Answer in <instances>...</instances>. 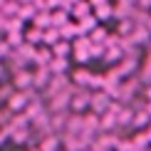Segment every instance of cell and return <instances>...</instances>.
Instances as JSON below:
<instances>
[{"label":"cell","mask_w":151,"mask_h":151,"mask_svg":"<svg viewBox=\"0 0 151 151\" xmlns=\"http://www.w3.org/2000/svg\"><path fill=\"white\" fill-rule=\"evenodd\" d=\"M52 50V57H60V60H67V55L72 52V42H67V40H60L55 47H50Z\"/></svg>","instance_id":"12"},{"label":"cell","mask_w":151,"mask_h":151,"mask_svg":"<svg viewBox=\"0 0 151 151\" xmlns=\"http://www.w3.org/2000/svg\"><path fill=\"white\" fill-rule=\"evenodd\" d=\"M70 37H72V42H74V37H79L77 25H74V22H67V25H62V27H60V40H67V42H70Z\"/></svg>","instance_id":"16"},{"label":"cell","mask_w":151,"mask_h":151,"mask_svg":"<svg viewBox=\"0 0 151 151\" xmlns=\"http://www.w3.org/2000/svg\"><path fill=\"white\" fill-rule=\"evenodd\" d=\"M136 67H139V60H134V57H124V60H122V62H119V65L114 67V72H116L119 77L124 79V77H129V74L134 72Z\"/></svg>","instance_id":"7"},{"label":"cell","mask_w":151,"mask_h":151,"mask_svg":"<svg viewBox=\"0 0 151 151\" xmlns=\"http://www.w3.org/2000/svg\"><path fill=\"white\" fill-rule=\"evenodd\" d=\"M32 25L40 27V30H50L52 27V12H37L32 17Z\"/></svg>","instance_id":"13"},{"label":"cell","mask_w":151,"mask_h":151,"mask_svg":"<svg viewBox=\"0 0 151 151\" xmlns=\"http://www.w3.org/2000/svg\"><path fill=\"white\" fill-rule=\"evenodd\" d=\"M17 3H20V5H27V3H32V0H17Z\"/></svg>","instance_id":"28"},{"label":"cell","mask_w":151,"mask_h":151,"mask_svg":"<svg viewBox=\"0 0 151 151\" xmlns=\"http://www.w3.org/2000/svg\"><path fill=\"white\" fill-rule=\"evenodd\" d=\"M12 87H15L17 92H30V89H35V87H32V72H30V70L15 72V74H12Z\"/></svg>","instance_id":"4"},{"label":"cell","mask_w":151,"mask_h":151,"mask_svg":"<svg viewBox=\"0 0 151 151\" xmlns=\"http://www.w3.org/2000/svg\"><path fill=\"white\" fill-rule=\"evenodd\" d=\"M37 149H40V151H60L62 149V136L50 134V136H45V139L37 144Z\"/></svg>","instance_id":"8"},{"label":"cell","mask_w":151,"mask_h":151,"mask_svg":"<svg viewBox=\"0 0 151 151\" xmlns=\"http://www.w3.org/2000/svg\"><path fill=\"white\" fill-rule=\"evenodd\" d=\"M72 82H74V84H79V87H87V89H89L92 72L87 70V67H79V70H74V72H72Z\"/></svg>","instance_id":"9"},{"label":"cell","mask_w":151,"mask_h":151,"mask_svg":"<svg viewBox=\"0 0 151 151\" xmlns=\"http://www.w3.org/2000/svg\"><path fill=\"white\" fill-rule=\"evenodd\" d=\"M116 127H119L116 116H114V114H109V111H106V114L102 116V131H106V134H114V131H116Z\"/></svg>","instance_id":"18"},{"label":"cell","mask_w":151,"mask_h":151,"mask_svg":"<svg viewBox=\"0 0 151 151\" xmlns=\"http://www.w3.org/2000/svg\"><path fill=\"white\" fill-rule=\"evenodd\" d=\"M27 102H30L27 92H15V94L8 99V102H5V106H8L12 114H25V109H27Z\"/></svg>","instance_id":"3"},{"label":"cell","mask_w":151,"mask_h":151,"mask_svg":"<svg viewBox=\"0 0 151 151\" xmlns=\"http://www.w3.org/2000/svg\"><path fill=\"white\" fill-rule=\"evenodd\" d=\"M65 134H70V136H84V116H82V114H70V116H67Z\"/></svg>","instance_id":"5"},{"label":"cell","mask_w":151,"mask_h":151,"mask_svg":"<svg viewBox=\"0 0 151 151\" xmlns=\"http://www.w3.org/2000/svg\"><path fill=\"white\" fill-rule=\"evenodd\" d=\"M151 124V116H149V111L146 109H139V111H134V124L131 127H136V129H144V127H149Z\"/></svg>","instance_id":"17"},{"label":"cell","mask_w":151,"mask_h":151,"mask_svg":"<svg viewBox=\"0 0 151 151\" xmlns=\"http://www.w3.org/2000/svg\"><path fill=\"white\" fill-rule=\"evenodd\" d=\"M35 15H37V10H35L32 3L20 5V10H17V17H20V20H25V17H35Z\"/></svg>","instance_id":"22"},{"label":"cell","mask_w":151,"mask_h":151,"mask_svg":"<svg viewBox=\"0 0 151 151\" xmlns=\"http://www.w3.org/2000/svg\"><path fill=\"white\" fill-rule=\"evenodd\" d=\"M104 52H106L104 45H92V47H89V55H92V57H104Z\"/></svg>","instance_id":"23"},{"label":"cell","mask_w":151,"mask_h":151,"mask_svg":"<svg viewBox=\"0 0 151 151\" xmlns=\"http://www.w3.org/2000/svg\"><path fill=\"white\" fill-rule=\"evenodd\" d=\"M70 15H72V17H77V20H84V17H89V15H92V5H89V0H82V3H77V5L70 10Z\"/></svg>","instance_id":"10"},{"label":"cell","mask_w":151,"mask_h":151,"mask_svg":"<svg viewBox=\"0 0 151 151\" xmlns=\"http://www.w3.org/2000/svg\"><path fill=\"white\" fill-rule=\"evenodd\" d=\"M89 99H92V92L87 89V87H74L72 99H70V111L72 114H82V111L89 106Z\"/></svg>","instance_id":"1"},{"label":"cell","mask_w":151,"mask_h":151,"mask_svg":"<svg viewBox=\"0 0 151 151\" xmlns=\"http://www.w3.org/2000/svg\"><path fill=\"white\" fill-rule=\"evenodd\" d=\"M47 70L52 72V77H62L67 70H70V65H67V60H60V57H52V62L47 65Z\"/></svg>","instance_id":"11"},{"label":"cell","mask_w":151,"mask_h":151,"mask_svg":"<svg viewBox=\"0 0 151 151\" xmlns=\"http://www.w3.org/2000/svg\"><path fill=\"white\" fill-rule=\"evenodd\" d=\"M42 37H45V30H40V27H30V30H25V42L27 45H32V42H40L42 45Z\"/></svg>","instance_id":"15"},{"label":"cell","mask_w":151,"mask_h":151,"mask_svg":"<svg viewBox=\"0 0 151 151\" xmlns=\"http://www.w3.org/2000/svg\"><path fill=\"white\" fill-rule=\"evenodd\" d=\"M0 40H3V32H0Z\"/></svg>","instance_id":"32"},{"label":"cell","mask_w":151,"mask_h":151,"mask_svg":"<svg viewBox=\"0 0 151 151\" xmlns=\"http://www.w3.org/2000/svg\"><path fill=\"white\" fill-rule=\"evenodd\" d=\"M77 3H82V0H67V8L72 10V8H74V5H77Z\"/></svg>","instance_id":"26"},{"label":"cell","mask_w":151,"mask_h":151,"mask_svg":"<svg viewBox=\"0 0 151 151\" xmlns=\"http://www.w3.org/2000/svg\"><path fill=\"white\" fill-rule=\"evenodd\" d=\"M146 136H149V141H151V124L146 127Z\"/></svg>","instance_id":"27"},{"label":"cell","mask_w":151,"mask_h":151,"mask_svg":"<svg viewBox=\"0 0 151 151\" xmlns=\"http://www.w3.org/2000/svg\"><path fill=\"white\" fill-rule=\"evenodd\" d=\"M106 37H109V32H106V30L102 27V25H99L97 30H92V32H89V40H92V45H104V42H106Z\"/></svg>","instance_id":"21"},{"label":"cell","mask_w":151,"mask_h":151,"mask_svg":"<svg viewBox=\"0 0 151 151\" xmlns=\"http://www.w3.org/2000/svg\"><path fill=\"white\" fill-rule=\"evenodd\" d=\"M149 32H151V15H149Z\"/></svg>","instance_id":"29"},{"label":"cell","mask_w":151,"mask_h":151,"mask_svg":"<svg viewBox=\"0 0 151 151\" xmlns=\"http://www.w3.org/2000/svg\"><path fill=\"white\" fill-rule=\"evenodd\" d=\"M149 151H151V149H149Z\"/></svg>","instance_id":"33"},{"label":"cell","mask_w":151,"mask_h":151,"mask_svg":"<svg viewBox=\"0 0 151 151\" xmlns=\"http://www.w3.org/2000/svg\"><path fill=\"white\" fill-rule=\"evenodd\" d=\"M3 72H5V70H3V65H0V77H3Z\"/></svg>","instance_id":"30"},{"label":"cell","mask_w":151,"mask_h":151,"mask_svg":"<svg viewBox=\"0 0 151 151\" xmlns=\"http://www.w3.org/2000/svg\"><path fill=\"white\" fill-rule=\"evenodd\" d=\"M8 55H12V47L5 40H0V57H8Z\"/></svg>","instance_id":"24"},{"label":"cell","mask_w":151,"mask_h":151,"mask_svg":"<svg viewBox=\"0 0 151 151\" xmlns=\"http://www.w3.org/2000/svg\"><path fill=\"white\" fill-rule=\"evenodd\" d=\"M99 27V20L94 15H89V17H84V20H79V25H77V32L79 35H84V32H92V30H97Z\"/></svg>","instance_id":"14"},{"label":"cell","mask_w":151,"mask_h":151,"mask_svg":"<svg viewBox=\"0 0 151 151\" xmlns=\"http://www.w3.org/2000/svg\"><path fill=\"white\" fill-rule=\"evenodd\" d=\"M94 17H97V20H106V17H114V8H111L109 3L97 5V8H94Z\"/></svg>","instance_id":"20"},{"label":"cell","mask_w":151,"mask_h":151,"mask_svg":"<svg viewBox=\"0 0 151 151\" xmlns=\"http://www.w3.org/2000/svg\"><path fill=\"white\" fill-rule=\"evenodd\" d=\"M30 151H40V149H30Z\"/></svg>","instance_id":"31"},{"label":"cell","mask_w":151,"mask_h":151,"mask_svg":"<svg viewBox=\"0 0 151 151\" xmlns=\"http://www.w3.org/2000/svg\"><path fill=\"white\" fill-rule=\"evenodd\" d=\"M70 17H72V15H70L67 10H55V12H52V27H57V30H60L62 25L70 22Z\"/></svg>","instance_id":"19"},{"label":"cell","mask_w":151,"mask_h":151,"mask_svg":"<svg viewBox=\"0 0 151 151\" xmlns=\"http://www.w3.org/2000/svg\"><path fill=\"white\" fill-rule=\"evenodd\" d=\"M111 106V97L106 92H92V99H89V109L94 111L97 116H104Z\"/></svg>","instance_id":"2"},{"label":"cell","mask_w":151,"mask_h":151,"mask_svg":"<svg viewBox=\"0 0 151 151\" xmlns=\"http://www.w3.org/2000/svg\"><path fill=\"white\" fill-rule=\"evenodd\" d=\"M8 139H10L8 129H0V146H3V141H8Z\"/></svg>","instance_id":"25"},{"label":"cell","mask_w":151,"mask_h":151,"mask_svg":"<svg viewBox=\"0 0 151 151\" xmlns=\"http://www.w3.org/2000/svg\"><path fill=\"white\" fill-rule=\"evenodd\" d=\"M50 79H52V72L47 67H35V72H32V87L35 89H45L50 84Z\"/></svg>","instance_id":"6"}]
</instances>
